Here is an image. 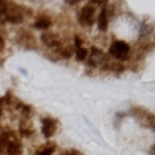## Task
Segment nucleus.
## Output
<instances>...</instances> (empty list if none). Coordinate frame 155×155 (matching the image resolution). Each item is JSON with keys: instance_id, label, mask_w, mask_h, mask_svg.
Returning a JSON list of instances; mask_svg holds the SVG:
<instances>
[{"instance_id": "f03ea898", "label": "nucleus", "mask_w": 155, "mask_h": 155, "mask_svg": "<svg viewBox=\"0 0 155 155\" xmlns=\"http://www.w3.org/2000/svg\"><path fill=\"white\" fill-rule=\"evenodd\" d=\"M132 113H133V116H136L138 122L141 123V125L147 127L150 129H154L155 119H154V115L150 113V111L145 110V109H141V107H133Z\"/></svg>"}, {"instance_id": "7ed1b4c3", "label": "nucleus", "mask_w": 155, "mask_h": 155, "mask_svg": "<svg viewBox=\"0 0 155 155\" xmlns=\"http://www.w3.org/2000/svg\"><path fill=\"white\" fill-rule=\"evenodd\" d=\"M94 14H96V8L93 3H88L80 9L79 12V22L83 26H91L93 25L94 21Z\"/></svg>"}, {"instance_id": "ddd939ff", "label": "nucleus", "mask_w": 155, "mask_h": 155, "mask_svg": "<svg viewBox=\"0 0 155 155\" xmlns=\"http://www.w3.org/2000/svg\"><path fill=\"white\" fill-rule=\"evenodd\" d=\"M53 151H54V146H49V147H47V149L43 150V151L39 155H52Z\"/></svg>"}, {"instance_id": "f257e3e1", "label": "nucleus", "mask_w": 155, "mask_h": 155, "mask_svg": "<svg viewBox=\"0 0 155 155\" xmlns=\"http://www.w3.org/2000/svg\"><path fill=\"white\" fill-rule=\"evenodd\" d=\"M110 54L114 56L116 60H119V61H125L129 58L130 48L125 41L116 40L110 47Z\"/></svg>"}, {"instance_id": "9d476101", "label": "nucleus", "mask_w": 155, "mask_h": 155, "mask_svg": "<svg viewBox=\"0 0 155 155\" xmlns=\"http://www.w3.org/2000/svg\"><path fill=\"white\" fill-rule=\"evenodd\" d=\"M51 26V19L47 18V17H41L39 18L38 21L34 23V27L35 28H39V30H48Z\"/></svg>"}, {"instance_id": "20e7f679", "label": "nucleus", "mask_w": 155, "mask_h": 155, "mask_svg": "<svg viewBox=\"0 0 155 155\" xmlns=\"http://www.w3.org/2000/svg\"><path fill=\"white\" fill-rule=\"evenodd\" d=\"M57 129V122L52 118H44L43 119V125H41V130H43V134L47 138L52 137L54 134Z\"/></svg>"}, {"instance_id": "9b49d317", "label": "nucleus", "mask_w": 155, "mask_h": 155, "mask_svg": "<svg viewBox=\"0 0 155 155\" xmlns=\"http://www.w3.org/2000/svg\"><path fill=\"white\" fill-rule=\"evenodd\" d=\"M75 57L78 61H84L87 57H88V51L85 49V48H78L76 52H75Z\"/></svg>"}, {"instance_id": "6e6552de", "label": "nucleus", "mask_w": 155, "mask_h": 155, "mask_svg": "<svg viewBox=\"0 0 155 155\" xmlns=\"http://www.w3.org/2000/svg\"><path fill=\"white\" fill-rule=\"evenodd\" d=\"M107 18H109L107 8H106V4H105V7L101 9L98 21H97V25H98V30H100V31H106V28H107V25H109Z\"/></svg>"}, {"instance_id": "39448f33", "label": "nucleus", "mask_w": 155, "mask_h": 155, "mask_svg": "<svg viewBox=\"0 0 155 155\" xmlns=\"http://www.w3.org/2000/svg\"><path fill=\"white\" fill-rule=\"evenodd\" d=\"M41 41L49 48H56V47L60 45V43H61L60 38L53 32H44L41 35Z\"/></svg>"}, {"instance_id": "f8f14e48", "label": "nucleus", "mask_w": 155, "mask_h": 155, "mask_svg": "<svg viewBox=\"0 0 155 155\" xmlns=\"http://www.w3.org/2000/svg\"><path fill=\"white\" fill-rule=\"evenodd\" d=\"M61 155H83V153H80L79 150H76V149H70V150L64 151Z\"/></svg>"}, {"instance_id": "423d86ee", "label": "nucleus", "mask_w": 155, "mask_h": 155, "mask_svg": "<svg viewBox=\"0 0 155 155\" xmlns=\"http://www.w3.org/2000/svg\"><path fill=\"white\" fill-rule=\"evenodd\" d=\"M22 153V146L21 143L17 141V138L13 137L9 140V142L7 145V155H19Z\"/></svg>"}, {"instance_id": "2eb2a0df", "label": "nucleus", "mask_w": 155, "mask_h": 155, "mask_svg": "<svg viewBox=\"0 0 155 155\" xmlns=\"http://www.w3.org/2000/svg\"><path fill=\"white\" fill-rule=\"evenodd\" d=\"M3 48H4V41H3V38L0 36V51H2Z\"/></svg>"}, {"instance_id": "1a4fd4ad", "label": "nucleus", "mask_w": 155, "mask_h": 155, "mask_svg": "<svg viewBox=\"0 0 155 155\" xmlns=\"http://www.w3.org/2000/svg\"><path fill=\"white\" fill-rule=\"evenodd\" d=\"M13 132H3L0 133V155H7V145L9 140L13 137Z\"/></svg>"}, {"instance_id": "0eeeda50", "label": "nucleus", "mask_w": 155, "mask_h": 155, "mask_svg": "<svg viewBox=\"0 0 155 155\" xmlns=\"http://www.w3.org/2000/svg\"><path fill=\"white\" fill-rule=\"evenodd\" d=\"M105 60V54L102 51L97 49V48H92L91 51V60H89V65L91 66H96L101 64V62H104Z\"/></svg>"}, {"instance_id": "4468645a", "label": "nucleus", "mask_w": 155, "mask_h": 155, "mask_svg": "<svg viewBox=\"0 0 155 155\" xmlns=\"http://www.w3.org/2000/svg\"><path fill=\"white\" fill-rule=\"evenodd\" d=\"M81 45H83L81 39L79 36H75V47H76V49H78V48H81Z\"/></svg>"}]
</instances>
